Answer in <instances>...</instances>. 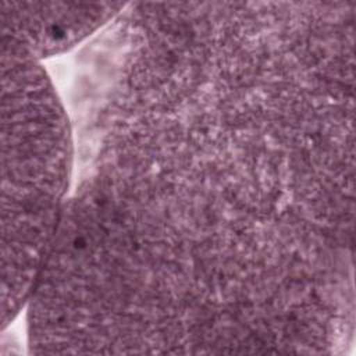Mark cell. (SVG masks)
Masks as SVG:
<instances>
[{
  "mask_svg": "<svg viewBox=\"0 0 356 356\" xmlns=\"http://www.w3.org/2000/svg\"><path fill=\"white\" fill-rule=\"evenodd\" d=\"M124 7V3L1 1L0 44L4 50L42 61L99 33Z\"/></svg>",
  "mask_w": 356,
  "mask_h": 356,
  "instance_id": "2",
  "label": "cell"
},
{
  "mask_svg": "<svg viewBox=\"0 0 356 356\" xmlns=\"http://www.w3.org/2000/svg\"><path fill=\"white\" fill-rule=\"evenodd\" d=\"M1 323L29 302L75 172V135L40 61L1 49Z\"/></svg>",
  "mask_w": 356,
  "mask_h": 356,
  "instance_id": "1",
  "label": "cell"
}]
</instances>
